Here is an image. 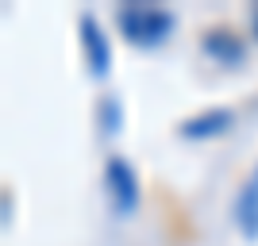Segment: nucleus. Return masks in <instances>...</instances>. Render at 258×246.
<instances>
[{"label": "nucleus", "mask_w": 258, "mask_h": 246, "mask_svg": "<svg viewBox=\"0 0 258 246\" xmlns=\"http://www.w3.org/2000/svg\"><path fill=\"white\" fill-rule=\"evenodd\" d=\"M116 23L131 46H158L173 31V12L158 4H123L116 12Z\"/></svg>", "instance_id": "f257e3e1"}, {"label": "nucleus", "mask_w": 258, "mask_h": 246, "mask_svg": "<svg viewBox=\"0 0 258 246\" xmlns=\"http://www.w3.org/2000/svg\"><path fill=\"white\" fill-rule=\"evenodd\" d=\"M81 46H85L93 77H104L112 69V46H108V35L100 31V23L93 16H81Z\"/></svg>", "instance_id": "20e7f679"}, {"label": "nucleus", "mask_w": 258, "mask_h": 246, "mask_svg": "<svg viewBox=\"0 0 258 246\" xmlns=\"http://www.w3.org/2000/svg\"><path fill=\"white\" fill-rule=\"evenodd\" d=\"M104 189H108V200H112V208L119 215H131L139 208V177H135V170L119 154H112L104 161Z\"/></svg>", "instance_id": "f03ea898"}, {"label": "nucleus", "mask_w": 258, "mask_h": 246, "mask_svg": "<svg viewBox=\"0 0 258 246\" xmlns=\"http://www.w3.org/2000/svg\"><path fill=\"white\" fill-rule=\"evenodd\" d=\"M201 46H205V54L216 58L220 65H243V58H247V46H243V39H239L231 27H208Z\"/></svg>", "instance_id": "7ed1b4c3"}, {"label": "nucleus", "mask_w": 258, "mask_h": 246, "mask_svg": "<svg viewBox=\"0 0 258 246\" xmlns=\"http://www.w3.org/2000/svg\"><path fill=\"white\" fill-rule=\"evenodd\" d=\"M231 123H235V116H231L227 108H212V112H205V116L185 119L181 135H185V139H212V135H224Z\"/></svg>", "instance_id": "423d86ee"}, {"label": "nucleus", "mask_w": 258, "mask_h": 246, "mask_svg": "<svg viewBox=\"0 0 258 246\" xmlns=\"http://www.w3.org/2000/svg\"><path fill=\"white\" fill-rule=\"evenodd\" d=\"M250 27H254V39H258V4H254V12H250Z\"/></svg>", "instance_id": "0eeeda50"}, {"label": "nucleus", "mask_w": 258, "mask_h": 246, "mask_svg": "<svg viewBox=\"0 0 258 246\" xmlns=\"http://www.w3.org/2000/svg\"><path fill=\"white\" fill-rule=\"evenodd\" d=\"M235 227L243 231V238H258V166L235 196Z\"/></svg>", "instance_id": "39448f33"}]
</instances>
